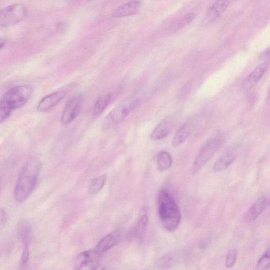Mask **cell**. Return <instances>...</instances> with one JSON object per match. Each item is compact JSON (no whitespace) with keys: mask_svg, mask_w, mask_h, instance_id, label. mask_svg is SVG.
Returning a JSON list of instances; mask_svg holds the SVG:
<instances>
[{"mask_svg":"<svg viewBox=\"0 0 270 270\" xmlns=\"http://www.w3.org/2000/svg\"><path fill=\"white\" fill-rule=\"evenodd\" d=\"M40 168L41 163L37 160L29 161L22 168L14 191V197L18 203L26 201L34 191Z\"/></svg>","mask_w":270,"mask_h":270,"instance_id":"1","label":"cell"},{"mask_svg":"<svg viewBox=\"0 0 270 270\" xmlns=\"http://www.w3.org/2000/svg\"><path fill=\"white\" fill-rule=\"evenodd\" d=\"M159 215L164 228L169 232L176 230L181 220L180 209L173 197L165 190L158 196Z\"/></svg>","mask_w":270,"mask_h":270,"instance_id":"2","label":"cell"},{"mask_svg":"<svg viewBox=\"0 0 270 270\" xmlns=\"http://www.w3.org/2000/svg\"><path fill=\"white\" fill-rule=\"evenodd\" d=\"M139 103L135 96L126 98L107 116L103 122V129L109 130L123 122L134 109Z\"/></svg>","mask_w":270,"mask_h":270,"instance_id":"3","label":"cell"},{"mask_svg":"<svg viewBox=\"0 0 270 270\" xmlns=\"http://www.w3.org/2000/svg\"><path fill=\"white\" fill-rule=\"evenodd\" d=\"M223 139L221 136H217L209 139L202 146L196 156L194 162L192 170L196 174L211 160L213 156L221 147Z\"/></svg>","mask_w":270,"mask_h":270,"instance_id":"4","label":"cell"},{"mask_svg":"<svg viewBox=\"0 0 270 270\" xmlns=\"http://www.w3.org/2000/svg\"><path fill=\"white\" fill-rule=\"evenodd\" d=\"M33 89L27 85L13 88L6 92L2 100L6 102L13 110L24 106L30 100Z\"/></svg>","mask_w":270,"mask_h":270,"instance_id":"5","label":"cell"},{"mask_svg":"<svg viewBox=\"0 0 270 270\" xmlns=\"http://www.w3.org/2000/svg\"><path fill=\"white\" fill-rule=\"evenodd\" d=\"M27 15L26 8L21 4L8 6L0 13V27L15 25L25 19Z\"/></svg>","mask_w":270,"mask_h":270,"instance_id":"6","label":"cell"},{"mask_svg":"<svg viewBox=\"0 0 270 270\" xmlns=\"http://www.w3.org/2000/svg\"><path fill=\"white\" fill-rule=\"evenodd\" d=\"M102 255L95 249L81 252L75 260V270H97L100 264Z\"/></svg>","mask_w":270,"mask_h":270,"instance_id":"7","label":"cell"},{"mask_svg":"<svg viewBox=\"0 0 270 270\" xmlns=\"http://www.w3.org/2000/svg\"><path fill=\"white\" fill-rule=\"evenodd\" d=\"M82 106V97L75 96L70 99L65 105L61 117L63 125H67L73 122L78 116Z\"/></svg>","mask_w":270,"mask_h":270,"instance_id":"8","label":"cell"},{"mask_svg":"<svg viewBox=\"0 0 270 270\" xmlns=\"http://www.w3.org/2000/svg\"><path fill=\"white\" fill-rule=\"evenodd\" d=\"M149 222V218L146 214L140 216L128 233L129 240L140 243L144 238Z\"/></svg>","mask_w":270,"mask_h":270,"instance_id":"9","label":"cell"},{"mask_svg":"<svg viewBox=\"0 0 270 270\" xmlns=\"http://www.w3.org/2000/svg\"><path fill=\"white\" fill-rule=\"evenodd\" d=\"M66 94V91L62 90L46 96L39 102L37 107L38 111L44 112L51 110L61 102Z\"/></svg>","mask_w":270,"mask_h":270,"instance_id":"10","label":"cell"},{"mask_svg":"<svg viewBox=\"0 0 270 270\" xmlns=\"http://www.w3.org/2000/svg\"><path fill=\"white\" fill-rule=\"evenodd\" d=\"M229 1H217L213 3L208 8L205 16L203 22L205 25L209 24L216 21L229 7Z\"/></svg>","mask_w":270,"mask_h":270,"instance_id":"11","label":"cell"},{"mask_svg":"<svg viewBox=\"0 0 270 270\" xmlns=\"http://www.w3.org/2000/svg\"><path fill=\"white\" fill-rule=\"evenodd\" d=\"M175 126L174 121L170 118L162 121L156 126L151 135V139L153 141L161 140L167 137Z\"/></svg>","mask_w":270,"mask_h":270,"instance_id":"12","label":"cell"},{"mask_svg":"<svg viewBox=\"0 0 270 270\" xmlns=\"http://www.w3.org/2000/svg\"><path fill=\"white\" fill-rule=\"evenodd\" d=\"M121 236L119 231L112 232L99 241L95 249L103 254L117 245L120 241Z\"/></svg>","mask_w":270,"mask_h":270,"instance_id":"13","label":"cell"},{"mask_svg":"<svg viewBox=\"0 0 270 270\" xmlns=\"http://www.w3.org/2000/svg\"><path fill=\"white\" fill-rule=\"evenodd\" d=\"M236 149L230 147L221 155L213 166V170L216 172L222 171L228 167L236 158Z\"/></svg>","mask_w":270,"mask_h":270,"instance_id":"14","label":"cell"},{"mask_svg":"<svg viewBox=\"0 0 270 270\" xmlns=\"http://www.w3.org/2000/svg\"><path fill=\"white\" fill-rule=\"evenodd\" d=\"M268 205L267 199L261 196L251 206L246 213L245 218L248 222L257 220Z\"/></svg>","mask_w":270,"mask_h":270,"instance_id":"15","label":"cell"},{"mask_svg":"<svg viewBox=\"0 0 270 270\" xmlns=\"http://www.w3.org/2000/svg\"><path fill=\"white\" fill-rule=\"evenodd\" d=\"M268 65L264 63L254 69L245 79L243 83L244 88L249 90L253 87L265 74Z\"/></svg>","mask_w":270,"mask_h":270,"instance_id":"16","label":"cell"},{"mask_svg":"<svg viewBox=\"0 0 270 270\" xmlns=\"http://www.w3.org/2000/svg\"><path fill=\"white\" fill-rule=\"evenodd\" d=\"M116 96L114 93L108 92L104 93L98 99L96 102L94 109L93 116L95 118H97L102 115V113L107 109V108L115 100Z\"/></svg>","mask_w":270,"mask_h":270,"instance_id":"17","label":"cell"},{"mask_svg":"<svg viewBox=\"0 0 270 270\" xmlns=\"http://www.w3.org/2000/svg\"><path fill=\"white\" fill-rule=\"evenodd\" d=\"M141 7V2L130 1L119 6L113 12V16L116 18H121L131 16L138 12Z\"/></svg>","mask_w":270,"mask_h":270,"instance_id":"18","label":"cell"},{"mask_svg":"<svg viewBox=\"0 0 270 270\" xmlns=\"http://www.w3.org/2000/svg\"><path fill=\"white\" fill-rule=\"evenodd\" d=\"M194 123L189 122L183 125L177 131L173 140L172 146L177 148L181 145L189 137L194 130Z\"/></svg>","mask_w":270,"mask_h":270,"instance_id":"19","label":"cell"},{"mask_svg":"<svg viewBox=\"0 0 270 270\" xmlns=\"http://www.w3.org/2000/svg\"><path fill=\"white\" fill-rule=\"evenodd\" d=\"M17 234L23 246L29 245L32 234L31 224L26 221H22L18 227Z\"/></svg>","mask_w":270,"mask_h":270,"instance_id":"20","label":"cell"},{"mask_svg":"<svg viewBox=\"0 0 270 270\" xmlns=\"http://www.w3.org/2000/svg\"><path fill=\"white\" fill-rule=\"evenodd\" d=\"M172 163L173 159L172 156L168 152L163 151L158 154L157 165L160 171H166L172 166Z\"/></svg>","mask_w":270,"mask_h":270,"instance_id":"21","label":"cell"},{"mask_svg":"<svg viewBox=\"0 0 270 270\" xmlns=\"http://www.w3.org/2000/svg\"><path fill=\"white\" fill-rule=\"evenodd\" d=\"M107 181L105 174L99 176L92 180L89 187V192L92 195H95L100 191L104 187Z\"/></svg>","mask_w":270,"mask_h":270,"instance_id":"22","label":"cell"},{"mask_svg":"<svg viewBox=\"0 0 270 270\" xmlns=\"http://www.w3.org/2000/svg\"><path fill=\"white\" fill-rule=\"evenodd\" d=\"M12 108L5 101H0V123L5 121L11 115Z\"/></svg>","mask_w":270,"mask_h":270,"instance_id":"23","label":"cell"},{"mask_svg":"<svg viewBox=\"0 0 270 270\" xmlns=\"http://www.w3.org/2000/svg\"><path fill=\"white\" fill-rule=\"evenodd\" d=\"M237 259V251L231 249L227 253L225 259V266L227 268H232L235 265Z\"/></svg>","mask_w":270,"mask_h":270,"instance_id":"24","label":"cell"},{"mask_svg":"<svg viewBox=\"0 0 270 270\" xmlns=\"http://www.w3.org/2000/svg\"><path fill=\"white\" fill-rule=\"evenodd\" d=\"M30 260V250L29 245L24 246L21 260L20 262V267L21 269H25L29 264Z\"/></svg>","mask_w":270,"mask_h":270,"instance_id":"25","label":"cell"},{"mask_svg":"<svg viewBox=\"0 0 270 270\" xmlns=\"http://www.w3.org/2000/svg\"><path fill=\"white\" fill-rule=\"evenodd\" d=\"M259 270H267L269 267V250L268 249L262 255L257 263Z\"/></svg>","mask_w":270,"mask_h":270,"instance_id":"26","label":"cell"},{"mask_svg":"<svg viewBox=\"0 0 270 270\" xmlns=\"http://www.w3.org/2000/svg\"><path fill=\"white\" fill-rule=\"evenodd\" d=\"M195 17V13L193 12H191L187 14V15L183 17L179 22L178 24L177 25L176 29H180L181 28L187 26L193 20Z\"/></svg>","mask_w":270,"mask_h":270,"instance_id":"27","label":"cell"},{"mask_svg":"<svg viewBox=\"0 0 270 270\" xmlns=\"http://www.w3.org/2000/svg\"><path fill=\"white\" fill-rule=\"evenodd\" d=\"M171 257L169 255H166L158 261V265L161 268H168L171 265Z\"/></svg>","mask_w":270,"mask_h":270,"instance_id":"28","label":"cell"},{"mask_svg":"<svg viewBox=\"0 0 270 270\" xmlns=\"http://www.w3.org/2000/svg\"><path fill=\"white\" fill-rule=\"evenodd\" d=\"M8 215L7 211L3 208L0 209V228H2L8 220Z\"/></svg>","mask_w":270,"mask_h":270,"instance_id":"29","label":"cell"},{"mask_svg":"<svg viewBox=\"0 0 270 270\" xmlns=\"http://www.w3.org/2000/svg\"><path fill=\"white\" fill-rule=\"evenodd\" d=\"M7 44V41L5 39L0 38V50L3 49Z\"/></svg>","mask_w":270,"mask_h":270,"instance_id":"30","label":"cell"},{"mask_svg":"<svg viewBox=\"0 0 270 270\" xmlns=\"http://www.w3.org/2000/svg\"><path fill=\"white\" fill-rule=\"evenodd\" d=\"M101 270H110V269H108L106 268H103V269H101Z\"/></svg>","mask_w":270,"mask_h":270,"instance_id":"31","label":"cell"},{"mask_svg":"<svg viewBox=\"0 0 270 270\" xmlns=\"http://www.w3.org/2000/svg\"><path fill=\"white\" fill-rule=\"evenodd\" d=\"M1 182H2V178L1 177H0V184H1Z\"/></svg>","mask_w":270,"mask_h":270,"instance_id":"32","label":"cell"},{"mask_svg":"<svg viewBox=\"0 0 270 270\" xmlns=\"http://www.w3.org/2000/svg\"><path fill=\"white\" fill-rule=\"evenodd\" d=\"M0 13H1V10H0Z\"/></svg>","mask_w":270,"mask_h":270,"instance_id":"33","label":"cell"}]
</instances>
